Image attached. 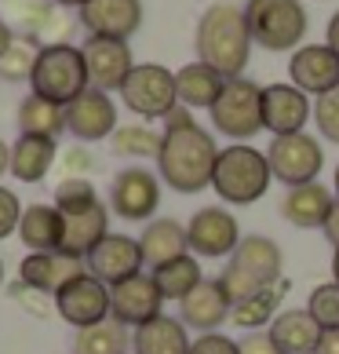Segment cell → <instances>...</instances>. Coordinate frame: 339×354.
<instances>
[{
	"mask_svg": "<svg viewBox=\"0 0 339 354\" xmlns=\"http://www.w3.org/2000/svg\"><path fill=\"white\" fill-rule=\"evenodd\" d=\"M193 339L179 318H153L132 333V354H190Z\"/></svg>",
	"mask_w": 339,
	"mask_h": 354,
	"instance_id": "cell-25",
	"label": "cell"
},
{
	"mask_svg": "<svg viewBox=\"0 0 339 354\" xmlns=\"http://www.w3.org/2000/svg\"><path fill=\"white\" fill-rule=\"evenodd\" d=\"M314 124H318L321 139H329L332 147H339V88L314 99Z\"/></svg>",
	"mask_w": 339,
	"mask_h": 354,
	"instance_id": "cell-40",
	"label": "cell"
},
{
	"mask_svg": "<svg viewBox=\"0 0 339 354\" xmlns=\"http://www.w3.org/2000/svg\"><path fill=\"white\" fill-rule=\"evenodd\" d=\"M30 88H33V95L51 99V102H59V106H70L77 95H84L91 88L84 51L73 48V44H44L41 59H37V66H33Z\"/></svg>",
	"mask_w": 339,
	"mask_h": 354,
	"instance_id": "cell-5",
	"label": "cell"
},
{
	"mask_svg": "<svg viewBox=\"0 0 339 354\" xmlns=\"http://www.w3.org/2000/svg\"><path fill=\"white\" fill-rule=\"evenodd\" d=\"M84 51V66H88V81L99 91H121L128 73L135 70L132 48L128 41H113V37H88L81 44Z\"/></svg>",
	"mask_w": 339,
	"mask_h": 354,
	"instance_id": "cell-14",
	"label": "cell"
},
{
	"mask_svg": "<svg viewBox=\"0 0 339 354\" xmlns=\"http://www.w3.org/2000/svg\"><path fill=\"white\" fill-rule=\"evenodd\" d=\"M332 194H336V201H339V165H336V176H332Z\"/></svg>",
	"mask_w": 339,
	"mask_h": 354,
	"instance_id": "cell-53",
	"label": "cell"
},
{
	"mask_svg": "<svg viewBox=\"0 0 339 354\" xmlns=\"http://www.w3.org/2000/svg\"><path fill=\"white\" fill-rule=\"evenodd\" d=\"M321 234H325V241H329L332 248H339V201H336V208H332L329 223H325V227H321Z\"/></svg>",
	"mask_w": 339,
	"mask_h": 354,
	"instance_id": "cell-45",
	"label": "cell"
},
{
	"mask_svg": "<svg viewBox=\"0 0 339 354\" xmlns=\"http://www.w3.org/2000/svg\"><path fill=\"white\" fill-rule=\"evenodd\" d=\"M22 201L15 198V190L0 187V241L8 238V234H19V219H22Z\"/></svg>",
	"mask_w": 339,
	"mask_h": 354,
	"instance_id": "cell-41",
	"label": "cell"
},
{
	"mask_svg": "<svg viewBox=\"0 0 339 354\" xmlns=\"http://www.w3.org/2000/svg\"><path fill=\"white\" fill-rule=\"evenodd\" d=\"M99 205V194L91 187V179L84 176H66L55 187V208L62 216H73V212H84V208Z\"/></svg>",
	"mask_w": 339,
	"mask_h": 354,
	"instance_id": "cell-37",
	"label": "cell"
},
{
	"mask_svg": "<svg viewBox=\"0 0 339 354\" xmlns=\"http://www.w3.org/2000/svg\"><path fill=\"white\" fill-rule=\"evenodd\" d=\"M153 274V281H157V288L164 292V299H175V304H182L193 288H197L204 281V270H201V259L186 252V256H179V259H168L164 267L157 270H150Z\"/></svg>",
	"mask_w": 339,
	"mask_h": 354,
	"instance_id": "cell-32",
	"label": "cell"
},
{
	"mask_svg": "<svg viewBox=\"0 0 339 354\" xmlns=\"http://www.w3.org/2000/svg\"><path fill=\"white\" fill-rule=\"evenodd\" d=\"M310 117H314V102L296 84H267L263 88V132H270L273 139L307 132Z\"/></svg>",
	"mask_w": 339,
	"mask_h": 354,
	"instance_id": "cell-16",
	"label": "cell"
},
{
	"mask_svg": "<svg viewBox=\"0 0 339 354\" xmlns=\"http://www.w3.org/2000/svg\"><path fill=\"white\" fill-rule=\"evenodd\" d=\"M270 172L284 187H303V183H318L321 168H325V150L310 132H296V136H278L267 150Z\"/></svg>",
	"mask_w": 339,
	"mask_h": 354,
	"instance_id": "cell-9",
	"label": "cell"
},
{
	"mask_svg": "<svg viewBox=\"0 0 339 354\" xmlns=\"http://www.w3.org/2000/svg\"><path fill=\"white\" fill-rule=\"evenodd\" d=\"M59 318L70 322L73 329H91V325L110 318V285H102L95 274H77L55 292Z\"/></svg>",
	"mask_w": 339,
	"mask_h": 354,
	"instance_id": "cell-12",
	"label": "cell"
},
{
	"mask_svg": "<svg viewBox=\"0 0 339 354\" xmlns=\"http://www.w3.org/2000/svg\"><path fill=\"white\" fill-rule=\"evenodd\" d=\"M238 347H241V354H281V347L273 344L270 329H259V333H244Z\"/></svg>",
	"mask_w": 339,
	"mask_h": 354,
	"instance_id": "cell-44",
	"label": "cell"
},
{
	"mask_svg": "<svg viewBox=\"0 0 339 354\" xmlns=\"http://www.w3.org/2000/svg\"><path fill=\"white\" fill-rule=\"evenodd\" d=\"M175 88H179V102L190 110H212L215 99L223 95L226 88V77L204 66V62H190V66H182L175 73Z\"/></svg>",
	"mask_w": 339,
	"mask_h": 354,
	"instance_id": "cell-28",
	"label": "cell"
},
{
	"mask_svg": "<svg viewBox=\"0 0 339 354\" xmlns=\"http://www.w3.org/2000/svg\"><path fill=\"white\" fill-rule=\"evenodd\" d=\"M0 281H4V259H0Z\"/></svg>",
	"mask_w": 339,
	"mask_h": 354,
	"instance_id": "cell-54",
	"label": "cell"
},
{
	"mask_svg": "<svg viewBox=\"0 0 339 354\" xmlns=\"http://www.w3.org/2000/svg\"><path fill=\"white\" fill-rule=\"evenodd\" d=\"M332 281L339 285V248H336V256H332Z\"/></svg>",
	"mask_w": 339,
	"mask_h": 354,
	"instance_id": "cell-52",
	"label": "cell"
},
{
	"mask_svg": "<svg viewBox=\"0 0 339 354\" xmlns=\"http://www.w3.org/2000/svg\"><path fill=\"white\" fill-rule=\"evenodd\" d=\"M182 124H193V113H190V106H182V102H179V106L164 117V128H182Z\"/></svg>",
	"mask_w": 339,
	"mask_h": 354,
	"instance_id": "cell-46",
	"label": "cell"
},
{
	"mask_svg": "<svg viewBox=\"0 0 339 354\" xmlns=\"http://www.w3.org/2000/svg\"><path fill=\"white\" fill-rule=\"evenodd\" d=\"M77 19L88 30V37H113L128 41L142 26V0H88L77 11Z\"/></svg>",
	"mask_w": 339,
	"mask_h": 354,
	"instance_id": "cell-19",
	"label": "cell"
},
{
	"mask_svg": "<svg viewBox=\"0 0 339 354\" xmlns=\"http://www.w3.org/2000/svg\"><path fill=\"white\" fill-rule=\"evenodd\" d=\"M289 77L307 95H329L332 88H339V55L329 44H303L289 59Z\"/></svg>",
	"mask_w": 339,
	"mask_h": 354,
	"instance_id": "cell-18",
	"label": "cell"
},
{
	"mask_svg": "<svg viewBox=\"0 0 339 354\" xmlns=\"http://www.w3.org/2000/svg\"><path fill=\"white\" fill-rule=\"evenodd\" d=\"M252 41L267 51H296L307 37V8L299 0H249L244 4Z\"/></svg>",
	"mask_w": 339,
	"mask_h": 354,
	"instance_id": "cell-6",
	"label": "cell"
},
{
	"mask_svg": "<svg viewBox=\"0 0 339 354\" xmlns=\"http://www.w3.org/2000/svg\"><path fill=\"white\" fill-rule=\"evenodd\" d=\"M289 288H292V281L281 278L278 285H270V288H263V292H255L249 299H241V304H233L230 322L238 325V329H244V333L270 329V322L281 314V304H284V296H289Z\"/></svg>",
	"mask_w": 339,
	"mask_h": 354,
	"instance_id": "cell-29",
	"label": "cell"
},
{
	"mask_svg": "<svg viewBox=\"0 0 339 354\" xmlns=\"http://www.w3.org/2000/svg\"><path fill=\"white\" fill-rule=\"evenodd\" d=\"M307 310L321 329H339V285L336 281L314 285V292L307 299Z\"/></svg>",
	"mask_w": 339,
	"mask_h": 354,
	"instance_id": "cell-38",
	"label": "cell"
},
{
	"mask_svg": "<svg viewBox=\"0 0 339 354\" xmlns=\"http://www.w3.org/2000/svg\"><path fill=\"white\" fill-rule=\"evenodd\" d=\"M139 248H142V259H146L150 270L164 267L168 259H179L190 252V241H186V227L179 219H150L146 230L139 238Z\"/></svg>",
	"mask_w": 339,
	"mask_h": 354,
	"instance_id": "cell-24",
	"label": "cell"
},
{
	"mask_svg": "<svg viewBox=\"0 0 339 354\" xmlns=\"http://www.w3.org/2000/svg\"><path fill=\"white\" fill-rule=\"evenodd\" d=\"M8 296L15 299V304L22 307V310H30L33 318H51V314H59V307H55V296H48V292H41V288H33V285H26V281H15L8 288Z\"/></svg>",
	"mask_w": 339,
	"mask_h": 354,
	"instance_id": "cell-39",
	"label": "cell"
},
{
	"mask_svg": "<svg viewBox=\"0 0 339 354\" xmlns=\"http://www.w3.org/2000/svg\"><path fill=\"white\" fill-rule=\"evenodd\" d=\"M325 44H329L336 55H339V11L329 19V26H325Z\"/></svg>",
	"mask_w": 339,
	"mask_h": 354,
	"instance_id": "cell-48",
	"label": "cell"
},
{
	"mask_svg": "<svg viewBox=\"0 0 339 354\" xmlns=\"http://www.w3.org/2000/svg\"><path fill=\"white\" fill-rule=\"evenodd\" d=\"M8 168H11V147H8L4 139H0V176H4Z\"/></svg>",
	"mask_w": 339,
	"mask_h": 354,
	"instance_id": "cell-50",
	"label": "cell"
},
{
	"mask_svg": "<svg viewBox=\"0 0 339 354\" xmlns=\"http://www.w3.org/2000/svg\"><path fill=\"white\" fill-rule=\"evenodd\" d=\"M314 354H339V329H325Z\"/></svg>",
	"mask_w": 339,
	"mask_h": 354,
	"instance_id": "cell-47",
	"label": "cell"
},
{
	"mask_svg": "<svg viewBox=\"0 0 339 354\" xmlns=\"http://www.w3.org/2000/svg\"><path fill=\"white\" fill-rule=\"evenodd\" d=\"M88 263L84 259H77L70 252H62V248H55V252H30L19 263V281L41 288V292L55 296L66 281H73L77 274H84Z\"/></svg>",
	"mask_w": 339,
	"mask_h": 354,
	"instance_id": "cell-21",
	"label": "cell"
},
{
	"mask_svg": "<svg viewBox=\"0 0 339 354\" xmlns=\"http://www.w3.org/2000/svg\"><path fill=\"white\" fill-rule=\"evenodd\" d=\"M208 113L219 136H226L230 142H249L263 132V88L249 77H230Z\"/></svg>",
	"mask_w": 339,
	"mask_h": 354,
	"instance_id": "cell-7",
	"label": "cell"
},
{
	"mask_svg": "<svg viewBox=\"0 0 339 354\" xmlns=\"http://www.w3.org/2000/svg\"><path fill=\"white\" fill-rule=\"evenodd\" d=\"M161 139H164V132H153L150 124H121V128L110 136V150H113L117 157H135V161H146V157H153V161H157Z\"/></svg>",
	"mask_w": 339,
	"mask_h": 354,
	"instance_id": "cell-35",
	"label": "cell"
},
{
	"mask_svg": "<svg viewBox=\"0 0 339 354\" xmlns=\"http://www.w3.org/2000/svg\"><path fill=\"white\" fill-rule=\"evenodd\" d=\"M132 347V336H128V325H121L117 318H106L91 329H77L73 351L77 354H128Z\"/></svg>",
	"mask_w": 339,
	"mask_h": 354,
	"instance_id": "cell-34",
	"label": "cell"
},
{
	"mask_svg": "<svg viewBox=\"0 0 339 354\" xmlns=\"http://www.w3.org/2000/svg\"><path fill=\"white\" fill-rule=\"evenodd\" d=\"M66 132V106L41 95H26L19 102V136H44L59 139Z\"/></svg>",
	"mask_w": 339,
	"mask_h": 354,
	"instance_id": "cell-31",
	"label": "cell"
},
{
	"mask_svg": "<svg viewBox=\"0 0 339 354\" xmlns=\"http://www.w3.org/2000/svg\"><path fill=\"white\" fill-rule=\"evenodd\" d=\"M110 234V212L106 205H91L84 212L62 216V252H70L77 259H88V252Z\"/></svg>",
	"mask_w": 339,
	"mask_h": 354,
	"instance_id": "cell-23",
	"label": "cell"
},
{
	"mask_svg": "<svg viewBox=\"0 0 339 354\" xmlns=\"http://www.w3.org/2000/svg\"><path fill=\"white\" fill-rule=\"evenodd\" d=\"M233 314V299L223 288V281H212L204 278L193 292L179 304V322L186 329H197V333H219V325H226Z\"/></svg>",
	"mask_w": 339,
	"mask_h": 354,
	"instance_id": "cell-20",
	"label": "cell"
},
{
	"mask_svg": "<svg viewBox=\"0 0 339 354\" xmlns=\"http://www.w3.org/2000/svg\"><path fill=\"white\" fill-rule=\"evenodd\" d=\"M336 208V194L325 183H303V187H289L281 198V216L299 230H321Z\"/></svg>",
	"mask_w": 339,
	"mask_h": 354,
	"instance_id": "cell-22",
	"label": "cell"
},
{
	"mask_svg": "<svg viewBox=\"0 0 339 354\" xmlns=\"http://www.w3.org/2000/svg\"><path fill=\"white\" fill-rule=\"evenodd\" d=\"M241 223L226 205L197 208L186 223V241L197 259H230L233 248L241 245Z\"/></svg>",
	"mask_w": 339,
	"mask_h": 354,
	"instance_id": "cell-10",
	"label": "cell"
},
{
	"mask_svg": "<svg viewBox=\"0 0 339 354\" xmlns=\"http://www.w3.org/2000/svg\"><path fill=\"white\" fill-rule=\"evenodd\" d=\"M190 354H241V347H238V339H230L223 333H201L193 339Z\"/></svg>",
	"mask_w": 339,
	"mask_h": 354,
	"instance_id": "cell-42",
	"label": "cell"
},
{
	"mask_svg": "<svg viewBox=\"0 0 339 354\" xmlns=\"http://www.w3.org/2000/svg\"><path fill=\"white\" fill-rule=\"evenodd\" d=\"M161 307H164V292L153 281V274L146 270L110 288V318H117L128 329H139V325L161 318L164 314Z\"/></svg>",
	"mask_w": 339,
	"mask_h": 354,
	"instance_id": "cell-13",
	"label": "cell"
},
{
	"mask_svg": "<svg viewBox=\"0 0 339 354\" xmlns=\"http://www.w3.org/2000/svg\"><path fill=\"white\" fill-rule=\"evenodd\" d=\"M19 238L30 252L62 248V212L55 205H30L19 219Z\"/></svg>",
	"mask_w": 339,
	"mask_h": 354,
	"instance_id": "cell-30",
	"label": "cell"
},
{
	"mask_svg": "<svg viewBox=\"0 0 339 354\" xmlns=\"http://www.w3.org/2000/svg\"><path fill=\"white\" fill-rule=\"evenodd\" d=\"M59 157V142L44 136H19L11 142V168L8 172L19 183H41Z\"/></svg>",
	"mask_w": 339,
	"mask_h": 354,
	"instance_id": "cell-27",
	"label": "cell"
},
{
	"mask_svg": "<svg viewBox=\"0 0 339 354\" xmlns=\"http://www.w3.org/2000/svg\"><path fill=\"white\" fill-rule=\"evenodd\" d=\"M270 179H273V172H270V161L263 150L249 147V142H230V147L219 150L212 190L219 201L249 208V205L267 198Z\"/></svg>",
	"mask_w": 339,
	"mask_h": 354,
	"instance_id": "cell-4",
	"label": "cell"
},
{
	"mask_svg": "<svg viewBox=\"0 0 339 354\" xmlns=\"http://www.w3.org/2000/svg\"><path fill=\"white\" fill-rule=\"evenodd\" d=\"M84 263H88V274H95L102 285L113 288V285L142 274L146 259H142V248H139L135 238H128V234H106V238L88 252Z\"/></svg>",
	"mask_w": 339,
	"mask_h": 354,
	"instance_id": "cell-15",
	"label": "cell"
},
{
	"mask_svg": "<svg viewBox=\"0 0 339 354\" xmlns=\"http://www.w3.org/2000/svg\"><path fill=\"white\" fill-rule=\"evenodd\" d=\"M161 205V176L150 168H124L110 183V208L128 223H150Z\"/></svg>",
	"mask_w": 339,
	"mask_h": 354,
	"instance_id": "cell-11",
	"label": "cell"
},
{
	"mask_svg": "<svg viewBox=\"0 0 339 354\" xmlns=\"http://www.w3.org/2000/svg\"><path fill=\"white\" fill-rule=\"evenodd\" d=\"M41 51H44V44L37 41V37L15 33V41H11L8 51L0 55V77H4V81H15V84L19 81H30L37 59H41Z\"/></svg>",
	"mask_w": 339,
	"mask_h": 354,
	"instance_id": "cell-36",
	"label": "cell"
},
{
	"mask_svg": "<svg viewBox=\"0 0 339 354\" xmlns=\"http://www.w3.org/2000/svg\"><path fill=\"white\" fill-rule=\"evenodd\" d=\"M321 325L310 318V310H281L278 318L270 322V336L273 344L281 347V354H314L321 344Z\"/></svg>",
	"mask_w": 339,
	"mask_h": 354,
	"instance_id": "cell-26",
	"label": "cell"
},
{
	"mask_svg": "<svg viewBox=\"0 0 339 354\" xmlns=\"http://www.w3.org/2000/svg\"><path fill=\"white\" fill-rule=\"evenodd\" d=\"M117 106L110 99V91L88 88L84 95H77L66 106V132L77 142H102L117 132Z\"/></svg>",
	"mask_w": 339,
	"mask_h": 354,
	"instance_id": "cell-17",
	"label": "cell"
},
{
	"mask_svg": "<svg viewBox=\"0 0 339 354\" xmlns=\"http://www.w3.org/2000/svg\"><path fill=\"white\" fill-rule=\"evenodd\" d=\"M11 41H15V30H11V26H8L4 19H0V55L8 51V44H11Z\"/></svg>",
	"mask_w": 339,
	"mask_h": 354,
	"instance_id": "cell-49",
	"label": "cell"
},
{
	"mask_svg": "<svg viewBox=\"0 0 339 354\" xmlns=\"http://www.w3.org/2000/svg\"><path fill=\"white\" fill-rule=\"evenodd\" d=\"M121 99L142 121H164L179 106L175 73L161 66V62H135V70L128 73V81L121 88Z\"/></svg>",
	"mask_w": 339,
	"mask_h": 354,
	"instance_id": "cell-8",
	"label": "cell"
},
{
	"mask_svg": "<svg viewBox=\"0 0 339 354\" xmlns=\"http://www.w3.org/2000/svg\"><path fill=\"white\" fill-rule=\"evenodd\" d=\"M55 4H59V8H77V11H81L88 0H55Z\"/></svg>",
	"mask_w": 339,
	"mask_h": 354,
	"instance_id": "cell-51",
	"label": "cell"
},
{
	"mask_svg": "<svg viewBox=\"0 0 339 354\" xmlns=\"http://www.w3.org/2000/svg\"><path fill=\"white\" fill-rule=\"evenodd\" d=\"M252 30L244 19V8L233 0H215L204 8V15L197 19V33H193V48H197V62L219 70L230 77H244L252 55Z\"/></svg>",
	"mask_w": 339,
	"mask_h": 354,
	"instance_id": "cell-1",
	"label": "cell"
},
{
	"mask_svg": "<svg viewBox=\"0 0 339 354\" xmlns=\"http://www.w3.org/2000/svg\"><path fill=\"white\" fill-rule=\"evenodd\" d=\"M281 278H284V252L267 234H244L241 245L233 248V256L226 259V270L219 274L233 304L278 285Z\"/></svg>",
	"mask_w": 339,
	"mask_h": 354,
	"instance_id": "cell-3",
	"label": "cell"
},
{
	"mask_svg": "<svg viewBox=\"0 0 339 354\" xmlns=\"http://www.w3.org/2000/svg\"><path fill=\"white\" fill-rule=\"evenodd\" d=\"M215 161H219V147H215L212 132H204L197 121L182 124V128H164L161 153H157V176L175 194L208 190L215 176Z\"/></svg>",
	"mask_w": 339,
	"mask_h": 354,
	"instance_id": "cell-2",
	"label": "cell"
},
{
	"mask_svg": "<svg viewBox=\"0 0 339 354\" xmlns=\"http://www.w3.org/2000/svg\"><path fill=\"white\" fill-rule=\"evenodd\" d=\"M95 168V157H91V150L84 147V142H77V147H70L66 153H62V172L66 176H84Z\"/></svg>",
	"mask_w": 339,
	"mask_h": 354,
	"instance_id": "cell-43",
	"label": "cell"
},
{
	"mask_svg": "<svg viewBox=\"0 0 339 354\" xmlns=\"http://www.w3.org/2000/svg\"><path fill=\"white\" fill-rule=\"evenodd\" d=\"M55 0H0V19H4L15 33L37 37L41 41L44 26L55 15Z\"/></svg>",
	"mask_w": 339,
	"mask_h": 354,
	"instance_id": "cell-33",
	"label": "cell"
}]
</instances>
